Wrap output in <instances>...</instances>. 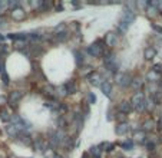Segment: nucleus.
Returning <instances> with one entry per match:
<instances>
[{
    "label": "nucleus",
    "instance_id": "nucleus-1",
    "mask_svg": "<svg viewBox=\"0 0 162 158\" xmlns=\"http://www.w3.org/2000/svg\"><path fill=\"white\" fill-rule=\"evenodd\" d=\"M103 65H105V68H106L108 71H111V72H118V69H119V63H118L116 56H115L113 53L105 55Z\"/></svg>",
    "mask_w": 162,
    "mask_h": 158
},
{
    "label": "nucleus",
    "instance_id": "nucleus-2",
    "mask_svg": "<svg viewBox=\"0 0 162 158\" xmlns=\"http://www.w3.org/2000/svg\"><path fill=\"white\" fill-rule=\"evenodd\" d=\"M103 45H105V42H102V40H98L96 43H92L87 48V53L91 55V56H93V58H99L103 53Z\"/></svg>",
    "mask_w": 162,
    "mask_h": 158
},
{
    "label": "nucleus",
    "instance_id": "nucleus-3",
    "mask_svg": "<svg viewBox=\"0 0 162 158\" xmlns=\"http://www.w3.org/2000/svg\"><path fill=\"white\" fill-rule=\"evenodd\" d=\"M116 83L121 88H128L132 83V76L129 73H118L116 75Z\"/></svg>",
    "mask_w": 162,
    "mask_h": 158
},
{
    "label": "nucleus",
    "instance_id": "nucleus-4",
    "mask_svg": "<svg viewBox=\"0 0 162 158\" xmlns=\"http://www.w3.org/2000/svg\"><path fill=\"white\" fill-rule=\"evenodd\" d=\"M33 148H34V151H38V152H40V154H43V152L46 151V148H47V142H46L45 138L38 137L36 139H34Z\"/></svg>",
    "mask_w": 162,
    "mask_h": 158
},
{
    "label": "nucleus",
    "instance_id": "nucleus-5",
    "mask_svg": "<svg viewBox=\"0 0 162 158\" xmlns=\"http://www.w3.org/2000/svg\"><path fill=\"white\" fill-rule=\"evenodd\" d=\"M87 79H89V83L91 85H93V86H100L102 85V76H100V73H98V72H92L91 75L87 76Z\"/></svg>",
    "mask_w": 162,
    "mask_h": 158
},
{
    "label": "nucleus",
    "instance_id": "nucleus-6",
    "mask_svg": "<svg viewBox=\"0 0 162 158\" xmlns=\"http://www.w3.org/2000/svg\"><path fill=\"white\" fill-rule=\"evenodd\" d=\"M22 98H23V92H20V91H13L12 94H10V96H9V104L12 105V106H13V105L16 106Z\"/></svg>",
    "mask_w": 162,
    "mask_h": 158
},
{
    "label": "nucleus",
    "instance_id": "nucleus-7",
    "mask_svg": "<svg viewBox=\"0 0 162 158\" xmlns=\"http://www.w3.org/2000/svg\"><path fill=\"white\" fill-rule=\"evenodd\" d=\"M145 101V95H144V92H135L132 96V99H131V104H132V106L135 108V106H138V105H141L142 102Z\"/></svg>",
    "mask_w": 162,
    "mask_h": 158
},
{
    "label": "nucleus",
    "instance_id": "nucleus-8",
    "mask_svg": "<svg viewBox=\"0 0 162 158\" xmlns=\"http://www.w3.org/2000/svg\"><path fill=\"white\" fill-rule=\"evenodd\" d=\"M129 129H131V127L128 122H119L115 128V132H116V135H125L129 132Z\"/></svg>",
    "mask_w": 162,
    "mask_h": 158
},
{
    "label": "nucleus",
    "instance_id": "nucleus-9",
    "mask_svg": "<svg viewBox=\"0 0 162 158\" xmlns=\"http://www.w3.org/2000/svg\"><path fill=\"white\" fill-rule=\"evenodd\" d=\"M116 42H118V38H116V35L113 33V32L106 33V36H105V45L109 46V48H112V46L116 45Z\"/></svg>",
    "mask_w": 162,
    "mask_h": 158
},
{
    "label": "nucleus",
    "instance_id": "nucleus-10",
    "mask_svg": "<svg viewBox=\"0 0 162 158\" xmlns=\"http://www.w3.org/2000/svg\"><path fill=\"white\" fill-rule=\"evenodd\" d=\"M25 16H26V13L22 7H16V9H13L12 10V17L14 19V20H23Z\"/></svg>",
    "mask_w": 162,
    "mask_h": 158
},
{
    "label": "nucleus",
    "instance_id": "nucleus-11",
    "mask_svg": "<svg viewBox=\"0 0 162 158\" xmlns=\"http://www.w3.org/2000/svg\"><path fill=\"white\" fill-rule=\"evenodd\" d=\"M100 89H102V92H103L105 96L111 98V92H112V83L109 82V81H103V82H102V85H100Z\"/></svg>",
    "mask_w": 162,
    "mask_h": 158
},
{
    "label": "nucleus",
    "instance_id": "nucleus-12",
    "mask_svg": "<svg viewBox=\"0 0 162 158\" xmlns=\"http://www.w3.org/2000/svg\"><path fill=\"white\" fill-rule=\"evenodd\" d=\"M144 56H145L146 60H151V59H154L155 56H156V49H155V48H152V46L146 48V49L144 50Z\"/></svg>",
    "mask_w": 162,
    "mask_h": 158
},
{
    "label": "nucleus",
    "instance_id": "nucleus-13",
    "mask_svg": "<svg viewBox=\"0 0 162 158\" xmlns=\"http://www.w3.org/2000/svg\"><path fill=\"white\" fill-rule=\"evenodd\" d=\"M119 109H121L122 114L126 115V114H129L131 111H132L133 106H132V104H131V101H129V102H128V101H124V102L121 104V106H119Z\"/></svg>",
    "mask_w": 162,
    "mask_h": 158
},
{
    "label": "nucleus",
    "instance_id": "nucleus-14",
    "mask_svg": "<svg viewBox=\"0 0 162 158\" xmlns=\"http://www.w3.org/2000/svg\"><path fill=\"white\" fill-rule=\"evenodd\" d=\"M65 88H66L67 94H76V91H78V86H76V81L75 79H71L69 82L65 85Z\"/></svg>",
    "mask_w": 162,
    "mask_h": 158
},
{
    "label": "nucleus",
    "instance_id": "nucleus-15",
    "mask_svg": "<svg viewBox=\"0 0 162 158\" xmlns=\"http://www.w3.org/2000/svg\"><path fill=\"white\" fill-rule=\"evenodd\" d=\"M146 79H148L151 83H156L159 79H161V75L156 73V72H154V71H149L148 72V75H146Z\"/></svg>",
    "mask_w": 162,
    "mask_h": 158
},
{
    "label": "nucleus",
    "instance_id": "nucleus-16",
    "mask_svg": "<svg viewBox=\"0 0 162 158\" xmlns=\"http://www.w3.org/2000/svg\"><path fill=\"white\" fill-rule=\"evenodd\" d=\"M17 137L20 138L19 141H20L22 144H25V145H30V144H32V138H30L29 135H27V134H22V132H19V134H17Z\"/></svg>",
    "mask_w": 162,
    "mask_h": 158
},
{
    "label": "nucleus",
    "instance_id": "nucleus-17",
    "mask_svg": "<svg viewBox=\"0 0 162 158\" xmlns=\"http://www.w3.org/2000/svg\"><path fill=\"white\" fill-rule=\"evenodd\" d=\"M131 86L133 88V91H135V92H139V89H141V86H142V79H141V78L132 79V83H131Z\"/></svg>",
    "mask_w": 162,
    "mask_h": 158
},
{
    "label": "nucleus",
    "instance_id": "nucleus-18",
    "mask_svg": "<svg viewBox=\"0 0 162 158\" xmlns=\"http://www.w3.org/2000/svg\"><path fill=\"white\" fill-rule=\"evenodd\" d=\"M6 131H7V134L10 135V137H17V134H19V129H17L14 125H9V127H6Z\"/></svg>",
    "mask_w": 162,
    "mask_h": 158
},
{
    "label": "nucleus",
    "instance_id": "nucleus-19",
    "mask_svg": "<svg viewBox=\"0 0 162 158\" xmlns=\"http://www.w3.org/2000/svg\"><path fill=\"white\" fill-rule=\"evenodd\" d=\"M121 147H122V150H125V151H132L133 150V141L132 139L125 141V142H122L121 144Z\"/></svg>",
    "mask_w": 162,
    "mask_h": 158
},
{
    "label": "nucleus",
    "instance_id": "nucleus-20",
    "mask_svg": "<svg viewBox=\"0 0 162 158\" xmlns=\"http://www.w3.org/2000/svg\"><path fill=\"white\" fill-rule=\"evenodd\" d=\"M0 119L3 121V122H9V121H12V117H10V114H9V111H2L0 112Z\"/></svg>",
    "mask_w": 162,
    "mask_h": 158
},
{
    "label": "nucleus",
    "instance_id": "nucleus-21",
    "mask_svg": "<svg viewBox=\"0 0 162 158\" xmlns=\"http://www.w3.org/2000/svg\"><path fill=\"white\" fill-rule=\"evenodd\" d=\"M9 38L10 39H14V40H25L27 38V35L26 33H14V35H9Z\"/></svg>",
    "mask_w": 162,
    "mask_h": 158
},
{
    "label": "nucleus",
    "instance_id": "nucleus-22",
    "mask_svg": "<svg viewBox=\"0 0 162 158\" xmlns=\"http://www.w3.org/2000/svg\"><path fill=\"white\" fill-rule=\"evenodd\" d=\"M146 12H148V16H151V17H154V16H156V15H158V10H156L155 7H152L151 4H148V6H146Z\"/></svg>",
    "mask_w": 162,
    "mask_h": 158
},
{
    "label": "nucleus",
    "instance_id": "nucleus-23",
    "mask_svg": "<svg viewBox=\"0 0 162 158\" xmlns=\"http://www.w3.org/2000/svg\"><path fill=\"white\" fill-rule=\"evenodd\" d=\"M135 141H139V142H144V139H145V132L144 131H139V132L135 134Z\"/></svg>",
    "mask_w": 162,
    "mask_h": 158
},
{
    "label": "nucleus",
    "instance_id": "nucleus-24",
    "mask_svg": "<svg viewBox=\"0 0 162 158\" xmlns=\"http://www.w3.org/2000/svg\"><path fill=\"white\" fill-rule=\"evenodd\" d=\"M154 125H155V124L152 122V121L148 119V121L145 122V124H144V129H142V131H144V132H145V131H151V129L154 128Z\"/></svg>",
    "mask_w": 162,
    "mask_h": 158
},
{
    "label": "nucleus",
    "instance_id": "nucleus-25",
    "mask_svg": "<svg viewBox=\"0 0 162 158\" xmlns=\"http://www.w3.org/2000/svg\"><path fill=\"white\" fill-rule=\"evenodd\" d=\"M56 39L59 42H65L67 39V33L66 32H60V33H56Z\"/></svg>",
    "mask_w": 162,
    "mask_h": 158
},
{
    "label": "nucleus",
    "instance_id": "nucleus-26",
    "mask_svg": "<svg viewBox=\"0 0 162 158\" xmlns=\"http://www.w3.org/2000/svg\"><path fill=\"white\" fill-rule=\"evenodd\" d=\"M75 55H76V65L80 66V65L83 63V55H80L79 52H75Z\"/></svg>",
    "mask_w": 162,
    "mask_h": 158
},
{
    "label": "nucleus",
    "instance_id": "nucleus-27",
    "mask_svg": "<svg viewBox=\"0 0 162 158\" xmlns=\"http://www.w3.org/2000/svg\"><path fill=\"white\" fill-rule=\"evenodd\" d=\"M7 7H9V2H6V0H0V13L4 12Z\"/></svg>",
    "mask_w": 162,
    "mask_h": 158
},
{
    "label": "nucleus",
    "instance_id": "nucleus-28",
    "mask_svg": "<svg viewBox=\"0 0 162 158\" xmlns=\"http://www.w3.org/2000/svg\"><path fill=\"white\" fill-rule=\"evenodd\" d=\"M91 154L93 157H99V147H91Z\"/></svg>",
    "mask_w": 162,
    "mask_h": 158
},
{
    "label": "nucleus",
    "instance_id": "nucleus-29",
    "mask_svg": "<svg viewBox=\"0 0 162 158\" xmlns=\"http://www.w3.org/2000/svg\"><path fill=\"white\" fill-rule=\"evenodd\" d=\"M151 71H154V72H156V73H159V75H161L162 73V65H154V68H152V69H151Z\"/></svg>",
    "mask_w": 162,
    "mask_h": 158
},
{
    "label": "nucleus",
    "instance_id": "nucleus-30",
    "mask_svg": "<svg viewBox=\"0 0 162 158\" xmlns=\"http://www.w3.org/2000/svg\"><path fill=\"white\" fill-rule=\"evenodd\" d=\"M87 99H89V104H95V102H96V95L91 92V94L87 95Z\"/></svg>",
    "mask_w": 162,
    "mask_h": 158
},
{
    "label": "nucleus",
    "instance_id": "nucleus-31",
    "mask_svg": "<svg viewBox=\"0 0 162 158\" xmlns=\"http://www.w3.org/2000/svg\"><path fill=\"white\" fill-rule=\"evenodd\" d=\"M152 29H154L155 32H158V33L162 36V27H161V26H158V25H155V23H154V25H152Z\"/></svg>",
    "mask_w": 162,
    "mask_h": 158
},
{
    "label": "nucleus",
    "instance_id": "nucleus-32",
    "mask_svg": "<svg viewBox=\"0 0 162 158\" xmlns=\"http://www.w3.org/2000/svg\"><path fill=\"white\" fill-rule=\"evenodd\" d=\"M42 3H43V2H40V0H38V2H32V6H33V7H40L42 6Z\"/></svg>",
    "mask_w": 162,
    "mask_h": 158
},
{
    "label": "nucleus",
    "instance_id": "nucleus-33",
    "mask_svg": "<svg viewBox=\"0 0 162 158\" xmlns=\"http://www.w3.org/2000/svg\"><path fill=\"white\" fill-rule=\"evenodd\" d=\"M118 119L121 121V122H126V121H125V114H122V112L118 114Z\"/></svg>",
    "mask_w": 162,
    "mask_h": 158
},
{
    "label": "nucleus",
    "instance_id": "nucleus-34",
    "mask_svg": "<svg viewBox=\"0 0 162 158\" xmlns=\"http://www.w3.org/2000/svg\"><path fill=\"white\" fill-rule=\"evenodd\" d=\"M136 6H138V7H142V9H144V7H146V6H148V3H145V2H138Z\"/></svg>",
    "mask_w": 162,
    "mask_h": 158
},
{
    "label": "nucleus",
    "instance_id": "nucleus-35",
    "mask_svg": "<svg viewBox=\"0 0 162 158\" xmlns=\"http://www.w3.org/2000/svg\"><path fill=\"white\" fill-rule=\"evenodd\" d=\"M65 29V25H60V26H56L55 27V32H59V30H63Z\"/></svg>",
    "mask_w": 162,
    "mask_h": 158
},
{
    "label": "nucleus",
    "instance_id": "nucleus-36",
    "mask_svg": "<svg viewBox=\"0 0 162 158\" xmlns=\"http://www.w3.org/2000/svg\"><path fill=\"white\" fill-rule=\"evenodd\" d=\"M6 104V98L4 96H0V105H4Z\"/></svg>",
    "mask_w": 162,
    "mask_h": 158
},
{
    "label": "nucleus",
    "instance_id": "nucleus-37",
    "mask_svg": "<svg viewBox=\"0 0 162 158\" xmlns=\"http://www.w3.org/2000/svg\"><path fill=\"white\" fill-rule=\"evenodd\" d=\"M3 39H4V38H3V36H2V35H0V43L3 42Z\"/></svg>",
    "mask_w": 162,
    "mask_h": 158
},
{
    "label": "nucleus",
    "instance_id": "nucleus-38",
    "mask_svg": "<svg viewBox=\"0 0 162 158\" xmlns=\"http://www.w3.org/2000/svg\"><path fill=\"white\" fill-rule=\"evenodd\" d=\"M159 88H161V89H162V82H161V83H159Z\"/></svg>",
    "mask_w": 162,
    "mask_h": 158
},
{
    "label": "nucleus",
    "instance_id": "nucleus-39",
    "mask_svg": "<svg viewBox=\"0 0 162 158\" xmlns=\"http://www.w3.org/2000/svg\"><path fill=\"white\" fill-rule=\"evenodd\" d=\"M95 158H100V157H95Z\"/></svg>",
    "mask_w": 162,
    "mask_h": 158
}]
</instances>
